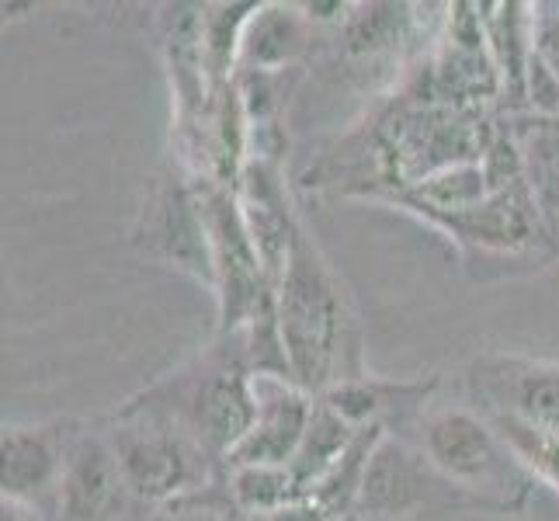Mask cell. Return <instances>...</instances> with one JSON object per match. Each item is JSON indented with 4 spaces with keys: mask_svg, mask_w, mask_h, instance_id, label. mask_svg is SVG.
<instances>
[{
    "mask_svg": "<svg viewBox=\"0 0 559 521\" xmlns=\"http://www.w3.org/2000/svg\"><path fill=\"white\" fill-rule=\"evenodd\" d=\"M275 313L288 372L299 390L323 396L331 386L365 376L358 369L348 296L302 226L296 229L285 272L275 285Z\"/></svg>",
    "mask_w": 559,
    "mask_h": 521,
    "instance_id": "cell-1",
    "label": "cell"
},
{
    "mask_svg": "<svg viewBox=\"0 0 559 521\" xmlns=\"http://www.w3.org/2000/svg\"><path fill=\"white\" fill-rule=\"evenodd\" d=\"M126 407L175 421L212 459L226 462L258 417L254 372L240 334H219V344Z\"/></svg>",
    "mask_w": 559,
    "mask_h": 521,
    "instance_id": "cell-2",
    "label": "cell"
},
{
    "mask_svg": "<svg viewBox=\"0 0 559 521\" xmlns=\"http://www.w3.org/2000/svg\"><path fill=\"white\" fill-rule=\"evenodd\" d=\"M417 449L438 470V476L466 494L473 505L490 511L525 508L532 476L514 459L508 441L497 435L484 411L469 407H435L414 421Z\"/></svg>",
    "mask_w": 559,
    "mask_h": 521,
    "instance_id": "cell-3",
    "label": "cell"
},
{
    "mask_svg": "<svg viewBox=\"0 0 559 521\" xmlns=\"http://www.w3.org/2000/svg\"><path fill=\"white\" fill-rule=\"evenodd\" d=\"M111 446L119 452L132 500L175 511L185 500L209 490L223 473L195 438L175 421L122 407L111 421Z\"/></svg>",
    "mask_w": 559,
    "mask_h": 521,
    "instance_id": "cell-4",
    "label": "cell"
},
{
    "mask_svg": "<svg viewBox=\"0 0 559 521\" xmlns=\"http://www.w3.org/2000/svg\"><path fill=\"white\" fill-rule=\"evenodd\" d=\"M195 178V174H191ZM202 216L212 247V272H216V306H219V334H240L261 310L275 306V285L264 272L261 250L250 237L243 205L237 188H226L212 178H195Z\"/></svg>",
    "mask_w": 559,
    "mask_h": 521,
    "instance_id": "cell-5",
    "label": "cell"
},
{
    "mask_svg": "<svg viewBox=\"0 0 559 521\" xmlns=\"http://www.w3.org/2000/svg\"><path fill=\"white\" fill-rule=\"evenodd\" d=\"M136 240L164 264L178 268V272L191 275L209 288L216 285L195 178H160L153 185L140 216Z\"/></svg>",
    "mask_w": 559,
    "mask_h": 521,
    "instance_id": "cell-6",
    "label": "cell"
},
{
    "mask_svg": "<svg viewBox=\"0 0 559 521\" xmlns=\"http://www.w3.org/2000/svg\"><path fill=\"white\" fill-rule=\"evenodd\" d=\"M129 484L111 435L98 428H76L56 487V521H122Z\"/></svg>",
    "mask_w": 559,
    "mask_h": 521,
    "instance_id": "cell-7",
    "label": "cell"
},
{
    "mask_svg": "<svg viewBox=\"0 0 559 521\" xmlns=\"http://www.w3.org/2000/svg\"><path fill=\"white\" fill-rule=\"evenodd\" d=\"M438 490L455 487L438 476V470L424 459L420 449L393 438V431H385L369 459V470H365L355 514L379 521L411 518L428 508Z\"/></svg>",
    "mask_w": 559,
    "mask_h": 521,
    "instance_id": "cell-8",
    "label": "cell"
},
{
    "mask_svg": "<svg viewBox=\"0 0 559 521\" xmlns=\"http://www.w3.org/2000/svg\"><path fill=\"white\" fill-rule=\"evenodd\" d=\"M469 382L484 411L522 417L559 431V362H532L514 355H484L473 362Z\"/></svg>",
    "mask_w": 559,
    "mask_h": 521,
    "instance_id": "cell-9",
    "label": "cell"
},
{
    "mask_svg": "<svg viewBox=\"0 0 559 521\" xmlns=\"http://www.w3.org/2000/svg\"><path fill=\"white\" fill-rule=\"evenodd\" d=\"M254 393L258 417L223 466H288L310 428L317 396L278 376H254Z\"/></svg>",
    "mask_w": 559,
    "mask_h": 521,
    "instance_id": "cell-10",
    "label": "cell"
},
{
    "mask_svg": "<svg viewBox=\"0 0 559 521\" xmlns=\"http://www.w3.org/2000/svg\"><path fill=\"white\" fill-rule=\"evenodd\" d=\"M73 435V421L4 424V435H0V494L4 500L32 508L46 494L56 497Z\"/></svg>",
    "mask_w": 559,
    "mask_h": 521,
    "instance_id": "cell-11",
    "label": "cell"
},
{
    "mask_svg": "<svg viewBox=\"0 0 559 521\" xmlns=\"http://www.w3.org/2000/svg\"><path fill=\"white\" fill-rule=\"evenodd\" d=\"M438 376L424 379H379L355 376L331 386L323 396L326 407L337 411L355 428H390L393 421H417L438 390Z\"/></svg>",
    "mask_w": 559,
    "mask_h": 521,
    "instance_id": "cell-12",
    "label": "cell"
},
{
    "mask_svg": "<svg viewBox=\"0 0 559 521\" xmlns=\"http://www.w3.org/2000/svg\"><path fill=\"white\" fill-rule=\"evenodd\" d=\"M310 17L302 8L293 4H258L254 17L243 32V49H240V70H258V73H282L293 60H299L310 32H306Z\"/></svg>",
    "mask_w": 559,
    "mask_h": 521,
    "instance_id": "cell-13",
    "label": "cell"
},
{
    "mask_svg": "<svg viewBox=\"0 0 559 521\" xmlns=\"http://www.w3.org/2000/svg\"><path fill=\"white\" fill-rule=\"evenodd\" d=\"M355 435H358L355 424H348L337 411L326 407L323 400L313 403L310 428H306V435H302V446H299L296 459L288 462V470L296 473L306 497H310V490L337 466L341 455L352 449Z\"/></svg>",
    "mask_w": 559,
    "mask_h": 521,
    "instance_id": "cell-14",
    "label": "cell"
},
{
    "mask_svg": "<svg viewBox=\"0 0 559 521\" xmlns=\"http://www.w3.org/2000/svg\"><path fill=\"white\" fill-rule=\"evenodd\" d=\"M223 487L240 511H285L306 505V490L288 466H223Z\"/></svg>",
    "mask_w": 559,
    "mask_h": 521,
    "instance_id": "cell-15",
    "label": "cell"
},
{
    "mask_svg": "<svg viewBox=\"0 0 559 521\" xmlns=\"http://www.w3.org/2000/svg\"><path fill=\"white\" fill-rule=\"evenodd\" d=\"M497 435L508 441V449L514 459L522 462V470L532 479H543V484L559 497V431L552 428H538L522 417L500 414V411H484Z\"/></svg>",
    "mask_w": 559,
    "mask_h": 521,
    "instance_id": "cell-16",
    "label": "cell"
},
{
    "mask_svg": "<svg viewBox=\"0 0 559 521\" xmlns=\"http://www.w3.org/2000/svg\"><path fill=\"white\" fill-rule=\"evenodd\" d=\"M348 17V49L358 56H379L400 46L407 35V8L396 4H361Z\"/></svg>",
    "mask_w": 559,
    "mask_h": 521,
    "instance_id": "cell-17",
    "label": "cell"
},
{
    "mask_svg": "<svg viewBox=\"0 0 559 521\" xmlns=\"http://www.w3.org/2000/svg\"><path fill=\"white\" fill-rule=\"evenodd\" d=\"M170 514H199V521H326L310 505L285 508V511H240L223 487V473L209 490L185 500V505H178Z\"/></svg>",
    "mask_w": 559,
    "mask_h": 521,
    "instance_id": "cell-18",
    "label": "cell"
},
{
    "mask_svg": "<svg viewBox=\"0 0 559 521\" xmlns=\"http://www.w3.org/2000/svg\"><path fill=\"white\" fill-rule=\"evenodd\" d=\"M0 521H43V518H38V508H25V505H14V500H4Z\"/></svg>",
    "mask_w": 559,
    "mask_h": 521,
    "instance_id": "cell-19",
    "label": "cell"
}]
</instances>
